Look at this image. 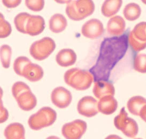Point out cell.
Segmentation results:
<instances>
[{"label":"cell","instance_id":"e575fe53","mask_svg":"<svg viewBox=\"0 0 146 139\" xmlns=\"http://www.w3.org/2000/svg\"><path fill=\"white\" fill-rule=\"evenodd\" d=\"M46 139H60L59 138L55 136H50L49 137H48Z\"/></svg>","mask_w":146,"mask_h":139},{"label":"cell","instance_id":"5bb4252c","mask_svg":"<svg viewBox=\"0 0 146 139\" xmlns=\"http://www.w3.org/2000/svg\"><path fill=\"white\" fill-rule=\"evenodd\" d=\"M126 23L124 19L119 16L112 17L108 23V33L112 36H120L125 30Z\"/></svg>","mask_w":146,"mask_h":139},{"label":"cell","instance_id":"ac0fdd59","mask_svg":"<svg viewBox=\"0 0 146 139\" xmlns=\"http://www.w3.org/2000/svg\"><path fill=\"white\" fill-rule=\"evenodd\" d=\"M4 134L6 139H25V128L23 125L18 122L9 125L5 129Z\"/></svg>","mask_w":146,"mask_h":139},{"label":"cell","instance_id":"4fadbf2b","mask_svg":"<svg viewBox=\"0 0 146 139\" xmlns=\"http://www.w3.org/2000/svg\"><path fill=\"white\" fill-rule=\"evenodd\" d=\"M93 91L96 98L101 99L107 96H113L115 90L111 83L107 81H99L95 82Z\"/></svg>","mask_w":146,"mask_h":139},{"label":"cell","instance_id":"d6986e66","mask_svg":"<svg viewBox=\"0 0 146 139\" xmlns=\"http://www.w3.org/2000/svg\"><path fill=\"white\" fill-rule=\"evenodd\" d=\"M67 24L66 19L63 15L56 13L50 19L49 28L53 33H59L64 30Z\"/></svg>","mask_w":146,"mask_h":139},{"label":"cell","instance_id":"484cf974","mask_svg":"<svg viewBox=\"0 0 146 139\" xmlns=\"http://www.w3.org/2000/svg\"><path fill=\"white\" fill-rule=\"evenodd\" d=\"M131 32L137 39L146 42V22L137 24Z\"/></svg>","mask_w":146,"mask_h":139},{"label":"cell","instance_id":"8992f818","mask_svg":"<svg viewBox=\"0 0 146 139\" xmlns=\"http://www.w3.org/2000/svg\"><path fill=\"white\" fill-rule=\"evenodd\" d=\"M114 125L118 130L129 138H133L137 134V124L132 118L128 117L124 108L121 109L120 113L115 118Z\"/></svg>","mask_w":146,"mask_h":139},{"label":"cell","instance_id":"7a4b0ae2","mask_svg":"<svg viewBox=\"0 0 146 139\" xmlns=\"http://www.w3.org/2000/svg\"><path fill=\"white\" fill-rule=\"evenodd\" d=\"M64 81L70 86L78 91H85L90 87L94 80L90 71L74 68L68 70L64 74Z\"/></svg>","mask_w":146,"mask_h":139},{"label":"cell","instance_id":"8fae6325","mask_svg":"<svg viewBox=\"0 0 146 139\" xmlns=\"http://www.w3.org/2000/svg\"><path fill=\"white\" fill-rule=\"evenodd\" d=\"M103 24L97 19H92L86 22L82 28V33L86 38L94 39L98 38L104 33Z\"/></svg>","mask_w":146,"mask_h":139},{"label":"cell","instance_id":"7402d4cb","mask_svg":"<svg viewBox=\"0 0 146 139\" xmlns=\"http://www.w3.org/2000/svg\"><path fill=\"white\" fill-rule=\"evenodd\" d=\"M141 9L139 5L130 3L126 5L123 10L125 18L129 21H134L140 16Z\"/></svg>","mask_w":146,"mask_h":139},{"label":"cell","instance_id":"1f68e13d","mask_svg":"<svg viewBox=\"0 0 146 139\" xmlns=\"http://www.w3.org/2000/svg\"><path fill=\"white\" fill-rule=\"evenodd\" d=\"M8 113L7 109L5 108L1 102V123H3L8 119Z\"/></svg>","mask_w":146,"mask_h":139},{"label":"cell","instance_id":"603a6c76","mask_svg":"<svg viewBox=\"0 0 146 139\" xmlns=\"http://www.w3.org/2000/svg\"><path fill=\"white\" fill-rule=\"evenodd\" d=\"M31 15L27 13H22L17 15L14 19L16 29L22 33L26 34V26L27 20Z\"/></svg>","mask_w":146,"mask_h":139},{"label":"cell","instance_id":"277c9868","mask_svg":"<svg viewBox=\"0 0 146 139\" xmlns=\"http://www.w3.org/2000/svg\"><path fill=\"white\" fill-rule=\"evenodd\" d=\"M94 10V3L92 1H70L66 5V13L70 19L79 21L91 15Z\"/></svg>","mask_w":146,"mask_h":139},{"label":"cell","instance_id":"ba28073f","mask_svg":"<svg viewBox=\"0 0 146 139\" xmlns=\"http://www.w3.org/2000/svg\"><path fill=\"white\" fill-rule=\"evenodd\" d=\"M86 130V122L77 119L64 124L62 127V133L66 139H80Z\"/></svg>","mask_w":146,"mask_h":139},{"label":"cell","instance_id":"cb8c5ba5","mask_svg":"<svg viewBox=\"0 0 146 139\" xmlns=\"http://www.w3.org/2000/svg\"><path fill=\"white\" fill-rule=\"evenodd\" d=\"M0 52L2 65L4 68H9L12 54L11 48L7 44H4L1 47Z\"/></svg>","mask_w":146,"mask_h":139},{"label":"cell","instance_id":"f546056e","mask_svg":"<svg viewBox=\"0 0 146 139\" xmlns=\"http://www.w3.org/2000/svg\"><path fill=\"white\" fill-rule=\"evenodd\" d=\"M26 7L33 11H40L42 10L44 5V1L43 0L38 1H25Z\"/></svg>","mask_w":146,"mask_h":139},{"label":"cell","instance_id":"6da1fadb","mask_svg":"<svg viewBox=\"0 0 146 139\" xmlns=\"http://www.w3.org/2000/svg\"><path fill=\"white\" fill-rule=\"evenodd\" d=\"M121 49V41L119 38H110L103 40L96 63L90 70L95 82L107 81L111 70L120 57Z\"/></svg>","mask_w":146,"mask_h":139},{"label":"cell","instance_id":"30bf717a","mask_svg":"<svg viewBox=\"0 0 146 139\" xmlns=\"http://www.w3.org/2000/svg\"><path fill=\"white\" fill-rule=\"evenodd\" d=\"M71 93L63 87L55 88L51 94V100L52 103L60 109L68 107L72 101Z\"/></svg>","mask_w":146,"mask_h":139},{"label":"cell","instance_id":"83f0119b","mask_svg":"<svg viewBox=\"0 0 146 139\" xmlns=\"http://www.w3.org/2000/svg\"><path fill=\"white\" fill-rule=\"evenodd\" d=\"M129 42L132 50L135 52L141 51L146 48V42L137 39L131 32L129 36Z\"/></svg>","mask_w":146,"mask_h":139},{"label":"cell","instance_id":"d4e9b609","mask_svg":"<svg viewBox=\"0 0 146 139\" xmlns=\"http://www.w3.org/2000/svg\"><path fill=\"white\" fill-rule=\"evenodd\" d=\"M133 68L135 71L140 73H146V54L140 53L135 56Z\"/></svg>","mask_w":146,"mask_h":139},{"label":"cell","instance_id":"9c48e42d","mask_svg":"<svg viewBox=\"0 0 146 139\" xmlns=\"http://www.w3.org/2000/svg\"><path fill=\"white\" fill-rule=\"evenodd\" d=\"M77 110L79 114L85 117H94L99 111L98 101L90 96H85L79 101Z\"/></svg>","mask_w":146,"mask_h":139},{"label":"cell","instance_id":"d6a6232c","mask_svg":"<svg viewBox=\"0 0 146 139\" xmlns=\"http://www.w3.org/2000/svg\"><path fill=\"white\" fill-rule=\"evenodd\" d=\"M139 116L144 122H146V105L142 108L140 112Z\"/></svg>","mask_w":146,"mask_h":139},{"label":"cell","instance_id":"7c38bea8","mask_svg":"<svg viewBox=\"0 0 146 139\" xmlns=\"http://www.w3.org/2000/svg\"><path fill=\"white\" fill-rule=\"evenodd\" d=\"M45 22L42 17L31 15L26 24V34L31 36L38 35L43 32Z\"/></svg>","mask_w":146,"mask_h":139},{"label":"cell","instance_id":"5b68a950","mask_svg":"<svg viewBox=\"0 0 146 139\" xmlns=\"http://www.w3.org/2000/svg\"><path fill=\"white\" fill-rule=\"evenodd\" d=\"M56 111L50 107H43L31 116L28 124L31 129L39 130L44 127L51 126L56 120Z\"/></svg>","mask_w":146,"mask_h":139},{"label":"cell","instance_id":"4dcf8cb0","mask_svg":"<svg viewBox=\"0 0 146 139\" xmlns=\"http://www.w3.org/2000/svg\"><path fill=\"white\" fill-rule=\"evenodd\" d=\"M3 4L8 8H13L17 7L21 3V1L19 0H13V1H8L3 0L2 1Z\"/></svg>","mask_w":146,"mask_h":139},{"label":"cell","instance_id":"e0dca14e","mask_svg":"<svg viewBox=\"0 0 146 139\" xmlns=\"http://www.w3.org/2000/svg\"><path fill=\"white\" fill-rule=\"evenodd\" d=\"M22 76L31 82H36L43 77V69L38 64L30 63L25 68Z\"/></svg>","mask_w":146,"mask_h":139},{"label":"cell","instance_id":"4316f807","mask_svg":"<svg viewBox=\"0 0 146 139\" xmlns=\"http://www.w3.org/2000/svg\"><path fill=\"white\" fill-rule=\"evenodd\" d=\"M31 63L26 57L20 56L17 58L13 63V70L16 74L22 76L23 71L27 65Z\"/></svg>","mask_w":146,"mask_h":139},{"label":"cell","instance_id":"2e32d148","mask_svg":"<svg viewBox=\"0 0 146 139\" xmlns=\"http://www.w3.org/2000/svg\"><path fill=\"white\" fill-rule=\"evenodd\" d=\"M117 107V101L113 96L103 97L98 102L99 111L104 115H109L115 113Z\"/></svg>","mask_w":146,"mask_h":139},{"label":"cell","instance_id":"836d02e7","mask_svg":"<svg viewBox=\"0 0 146 139\" xmlns=\"http://www.w3.org/2000/svg\"><path fill=\"white\" fill-rule=\"evenodd\" d=\"M105 139H123L120 136L117 135H110L108 136Z\"/></svg>","mask_w":146,"mask_h":139},{"label":"cell","instance_id":"3957f363","mask_svg":"<svg viewBox=\"0 0 146 139\" xmlns=\"http://www.w3.org/2000/svg\"><path fill=\"white\" fill-rule=\"evenodd\" d=\"M12 93L18 106L23 110L30 111L35 107L37 103L36 97L25 83L21 81L15 83Z\"/></svg>","mask_w":146,"mask_h":139},{"label":"cell","instance_id":"44dd1931","mask_svg":"<svg viewBox=\"0 0 146 139\" xmlns=\"http://www.w3.org/2000/svg\"><path fill=\"white\" fill-rule=\"evenodd\" d=\"M146 105V99L141 96H135L128 101L127 107L130 113L139 116L142 108Z\"/></svg>","mask_w":146,"mask_h":139},{"label":"cell","instance_id":"9a60e30c","mask_svg":"<svg viewBox=\"0 0 146 139\" xmlns=\"http://www.w3.org/2000/svg\"><path fill=\"white\" fill-rule=\"evenodd\" d=\"M76 60V54L71 49H62L56 56V62L62 67H68L73 65Z\"/></svg>","mask_w":146,"mask_h":139},{"label":"cell","instance_id":"d590c367","mask_svg":"<svg viewBox=\"0 0 146 139\" xmlns=\"http://www.w3.org/2000/svg\"><path fill=\"white\" fill-rule=\"evenodd\" d=\"M141 139V138H136V139Z\"/></svg>","mask_w":146,"mask_h":139},{"label":"cell","instance_id":"52a82bcc","mask_svg":"<svg viewBox=\"0 0 146 139\" xmlns=\"http://www.w3.org/2000/svg\"><path fill=\"white\" fill-rule=\"evenodd\" d=\"M56 47L54 41L50 38L46 37L33 42L31 46V55L38 61L47 58L53 52Z\"/></svg>","mask_w":146,"mask_h":139},{"label":"cell","instance_id":"f1b7e54d","mask_svg":"<svg viewBox=\"0 0 146 139\" xmlns=\"http://www.w3.org/2000/svg\"><path fill=\"white\" fill-rule=\"evenodd\" d=\"M0 37L1 38H5L8 37L11 33V27L10 24L5 20V17L2 14H0Z\"/></svg>","mask_w":146,"mask_h":139},{"label":"cell","instance_id":"ffe728a7","mask_svg":"<svg viewBox=\"0 0 146 139\" xmlns=\"http://www.w3.org/2000/svg\"><path fill=\"white\" fill-rule=\"evenodd\" d=\"M122 3L121 0L105 1L101 8L102 13L105 17H111L118 12L121 7Z\"/></svg>","mask_w":146,"mask_h":139}]
</instances>
